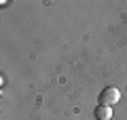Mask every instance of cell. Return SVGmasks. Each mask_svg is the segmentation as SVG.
<instances>
[{
  "label": "cell",
  "instance_id": "6da1fadb",
  "mask_svg": "<svg viewBox=\"0 0 127 120\" xmlns=\"http://www.w3.org/2000/svg\"><path fill=\"white\" fill-rule=\"evenodd\" d=\"M121 99V93H119L117 86H106L104 91L100 93V105H114V103Z\"/></svg>",
  "mask_w": 127,
  "mask_h": 120
},
{
  "label": "cell",
  "instance_id": "7a4b0ae2",
  "mask_svg": "<svg viewBox=\"0 0 127 120\" xmlns=\"http://www.w3.org/2000/svg\"><path fill=\"white\" fill-rule=\"evenodd\" d=\"M93 114H95L97 120H110V118H112V110H110L108 105H97Z\"/></svg>",
  "mask_w": 127,
  "mask_h": 120
}]
</instances>
